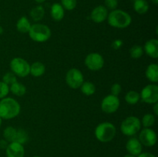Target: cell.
Masks as SVG:
<instances>
[{"mask_svg": "<svg viewBox=\"0 0 158 157\" xmlns=\"http://www.w3.org/2000/svg\"><path fill=\"white\" fill-rule=\"evenodd\" d=\"M20 105L10 97H5L0 101V117L4 119H11L19 114Z\"/></svg>", "mask_w": 158, "mask_h": 157, "instance_id": "6da1fadb", "label": "cell"}, {"mask_svg": "<svg viewBox=\"0 0 158 157\" xmlns=\"http://www.w3.org/2000/svg\"><path fill=\"white\" fill-rule=\"evenodd\" d=\"M108 23L110 26L117 29H125L131 25L132 22L131 16L121 9H114L108 13Z\"/></svg>", "mask_w": 158, "mask_h": 157, "instance_id": "7a4b0ae2", "label": "cell"}, {"mask_svg": "<svg viewBox=\"0 0 158 157\" xmlns=\"http://www.w3.org/2000/svg\"><path fill=\"white\" fill-rule=\"evenodd\" d=\"M95 136L101 143H108L113 140L117 133V129L113 123L104 122L96 127Z\"/></svg>", "mask_w": 158, "mask_h": 157, "instance_id": "3957f363", "label": "cell"}, {"mask_svg": "<svg viewBox=\"0 0 158 157\" xmlns=\"http://www.w3.org/2000/svg\"><path fill=\"white\" fill-rule=\"evenodd\" d=\"M29 37L36 42H44L51 36V30L47 26L40 23L31 25L29 31Z\"/></svg>", "mask_w": 158, "mask_h": 157, "instance_id": "277c9868", "label": "cell"}, {"mask_svg": "<svg viewBox=\"0 0 158 157\" xmlns=\"http://www.w3.org/2000/svg\"><path fill=\"white\" fill-rule=\"evenodd\" d=\"M141 129V122L136 116H129L125 119L120 125V130L123 135L132 136Z\"/></svg>", "mask_w": 158, "mask_h": 157, "instance_id": "5b68a950", "label": "cell"}, {"mask_svg": "<svg viewBox=\"0 0 158 157\" xmlns=\"http://www.w3.org/2000/svg\"><path fill=\"white\" fill-rule=\"evenodd\" d=\"M10 69L19 77H26L30 74V65L24 58L20 57L12 58L10 62Z\"/></svg>", "mask_w": 158, "mask_h": 157, "instance_id": "8992f818", "label": "cell"}, {"mask_svg": "<svg viewBox=\"0 0 158 157\" xmlns=\"http://www.w3.org/2000/svg\"><path fill=\"white\" fill-rule=\"evenodd\" d=\"M66 82L72 89H78L84 82L83 73L78 69H70L66 75Z\"/></svg>", "mask_w": 158, "mask_h": 157, "instance_id": "52a82bcc", "label": "cell"}, {"mask_svg": "<svg viewBox=\"0 0 158 157\" xmlns=\"http://www.w3.org/2000/svg\"><path fill=\"white\" fill-rule=\"evenodd\" d=\"M140 98L144 103L154 104L158 101V86L157 85H148L141 91Z\"/></svg>", "mask_w": 158, "mask_h": 157, "instance_id": "ba28073f", "label": "cell"}, {"mask_svg": "<svg viewBox=\"0 0 158 157\" xmlns=\"http://www.w3.org/2000/svg\"><path fill=\"white\" fill-rule=\"evenodd\" d=\"M119 107H120V99L118 96L108 95L102 100L101 109L105 113H114L117 112Z\"/></svg>", "mask_w": 158, "mask_h": 157, "instance_id": "9c48e42d", "label": "cell"}, {"mask_svg": "<svg viewBox=\"0 0 158 157\" xmlns=\"http://www.w3.org/2000/svg\"><path fill=\"white\" fill-rule=\"evenodd\" d=\"M85 65L89 70L98 71L103 67L104 59L100 54L92 52L87 55L85 58Z\"/></svg>", "mask_w": 158, "mask_h": 157, "instance_id": "30bf717a", "label": "cell"}, {"mask_svg": "<svg viewBox=\"0 0 158 157\" xmlns=\"http://www.w3.org/2000/svg\"><path fill=\"white\" fill-rule=\"evenodd\" d=\"M157 136L156 132L150 128H144L142 129L139 135V141L142 145L148 147H151L156 144Z\"/></svg>", "mask_w": 158, "mask_h": 157, "instance_id": "8fae6325", "label": "cell"}, {"mask_svg": "<svg viewBox=\"0 0 158 157\" xmlns=\"http://www.w3.org/2000/svg\"><path fill=\"white\" fill-rule=\"evenodd\" d=\"M6 150L7 157H24V147L23 145L16 142H12L9 143Z\"/></svg>", "mask_w": 158, "mask_h": 157, "instance_id": "7c38bea8", "label": "cell"}, {"mask_svg": "<svg viewBox=\"0 0 158 157\" xmlns=\"http://www.w3.org/2000/svg\"><path fill=\"white\" fill-rule=\"evenodd\" d=\"M108 9L103 6H98L93 9L90 18L94 22L101 23L107 18Z\"/></svg>", "mask_w": 158, "mask_h": 157, "instance_id": "4fadbf2b", "label": "cell"}, {"mask_svg": "<svg viewBox=\"0 0 158 157\" xmlns=\"http://www.w3.org/2000/svg\"><path fill=\"white\" fill-rule=\"evenodd\" d=\"M126 149L129 154L134 155H138L142 152V144L137 138H131L126 144Z\"/></svg>", "mask_w": 158, "mask_h": 157, "instance_id": "5bb4252c", "label": "cell"}, {"mask_svg": "<svg viewBox=\"0 0 158 157\" xmlns=\"http://www.w3.org/2000/svg\"><path fill=\"white\" fill-rule=\"evenodd\" d=\"M143 51L148 56L153 58L158 57V40L157 38H151L148 40L144 45Z\"/></svg>", "mask_w": 158, "mask_h": 157, "instance_id": "9a60e30c", "label": "cell"}, {"mask_svg": "<svg viewBox=\"0 0 158 157\" xmlns=\"http://www.w3.org/2000/svg\"><path fill=\"white\" fill-rule=\"evenodd\" d=\"M51 16L56 21H61L64 17V9L60 3H54L51 7Z\"/></svg>", "mask_w": 158, "mask_h": 157, "instance_id": "2e32d148", "label": "cell"}, {"mask_svg": "<svg viewBox=\"0 0 158 157\" xmlns=\"http://www.w3.org/2000/svg\"><path fill=\"white\" fill-rule=\"evenodd\" d=\"M146 76L152 83L158 82V66L156 63H152L148 66L146 69Z\"/></svg>", "mask_w": 158, "mask_h": 157, "instance_id": "e0dca14e", "label": "cell"}, {"mask_svg": "<svg viewBox=\"0 0 158 157\" xmlns=\"http://www.w3.org/2000/svg\"><path fill=\"white\" fill-rule=\"evenodd\" d=\"M46 67L40 62H35L30 66V74L34 77H40L44 74Z\"/></svg>", "mask_w": 158, "mask_h": 157, "instance_id": "ac0fdd59", "label": "cell"}, {"mask_svg": "<svg viewBox=\"0 0 158 157\" xmlns=\"http://www.w3.org/2000/svg\"><path fill=\"white\" fill-rule=\"evenodd\" d=\"M16 28L19 32H22V33H27L31 28L30 22L26 16L21 17L17 22Z\"/></svg>", "mask_w": 158, "mask_h": 157, "instance_id": "d6986e66", "label": "cell"}, {"mask_svg": "<svg viewBox=\"0 0 158 157\" xmlns=\"http://www.w3.org/2000/svg\"><path fill=\"white\" fill-rule=\"evenodd\" d=\"M9 90L15 95H17V96H23V95H24L26 94V88L23 83H19V82L16 81L15 83L10 85Z\"/></svg>", "mask_w": 158, "mask_h": 157, "instance_id": "ffe728a7", "label": "cell"}, {"mask_svg": "<svg viewBox=\"0 0 158 157\" xmlns=\"http://www.w3.org/2000/svg\"><path fill=\"white\" fill-rule=\"evenodd\" d=\"M134 9L137 13L144 14L149 9V5L146 0H135L134 3Z\"/></svg>", "mask_w": 158, "mask_h": 157, "instance_id": "44dd1931", "label": "cell"}, {"mask_svg": "<svg viewBox=\"0 0 158 157\" xmlns=\"http://www.w3.org/2000/svg\"><path fill=\"white\" fill-rule=\"evenodd\" d=\"M45 14L44 8L42 6H37L34 7L30 12V16L32 19L35 22L40 21L43 18Z\"/></svg>", "mask_w": 158, "mask_h": 157, "instance_id": "7402d4cb", "label": "cell"}, {"mask_svg": "<svg viewBox=\"0 0 158 157\" xmlns=\"http://www.w3.org/2000/svg\"><path fill=\"white\" fill-rule=\"evenodd\" d=\"M140 99V95L137 91L131 90L125 95V101L130 105H135L139 102Z\"/></svg>", "mask_w": 158, "mask_h": 157, "instance_id": "603a6c76", "label": "cell"}, {"mask_svg": "<svg viewBox=\"0 0 158 157\" xmlns=\"http://www.w3.org/2000/svg\"><path fill=\"white\" fill-rule=\"evenodd\" d=\"M17 129L12 126H8L3 131V136H4L5 139L9 143H12V142L15 141V135H16Z\"/></svg>", "mask_w": 158, "mask_h": 157, "instance_id": "cb8c5ba5", "label": "cell"}, {"mask_svg": "<svg viewBox=\"0 0 158 157\" xmlns=\"http://www.w3.org/2000/svg\"><path fill=\"white\" fill-rule=\"evenodd\" d=\"M81 88V92L86 95H91L96 92V86L91 82H83Z\"/></svg>", "mask_w": 158, "mask_h": 157, "instance_id": "d4e9b609", "label": "cell"}, {"mask_svg": "<svg viewBox=\"0 0 158 157\" xmlns=\"http://www.w3.org/2000/svg\"><path fill=\"white\" fill-rule=\"evenodd\" d=\"M29 139V135H28L27 132L24 129H18L16 132V135H15V141L16 143H20V144L23 145L26 143Z\"/></svg>", "mask_w": 158, "mask_h": 157, "instance_id": "484cf974", "label": "cell"}, {"mask_svg": "<svg viewBox=\"0 0 158 157\" xmlns=\"http://www.w3.org/2000/svg\"><path fill=\"white\" fill-rule=\"evenodd\" d=\"M140 122H141L143 127L150 128L154 126V123H155V117H154V115H152L151 113L145 114L143 115V119H142V121Z\"/></svg>", "mask_w": 158, "mask_h": 157, "instance_id": "4316f807", "label": "cell"}, {"mask_svg": "<svg viewBox=\"0 0 158 157\" xmlns=\"http://www.w3.org/2000/svg\"><path fill=\"white\" fill-rule=\"evenodd\" d=\"M130 54L133 58H140L143 54V47L139 46V45H135V46H132L131 50H130Z\"/></svg>", "mask_w": 158, "mask_h": 157, "instance_id": "83f0119b", "label": "cell"}, {"mask_svg": "<svg viewBox=\"0 0 158 157\" xmlns=\"http://www.w3.org/2000/svg\"><path fill=\"white\" fill-rule=\"evenodd\" d=\"M16 81V75H15L12 72H6V73L3 75L2 82L6 83V84H7L8 86L12 85V83H15Z\"/></svg>", "mask_w": 158, "mask_h": 157, "instance_id": "f1b7e54d", "label": "cell"}, {"mask_svg": "<svg viewBox=\"0 0 158 157\" xmlns=\"http://www.w3.org/2000/svg\"><path fill=\"white\" fill-rule=\"evenodd\" d=\"M77 5V0H61V6L66 10L71 11L76 8Z\"/></svg>", "mask_w": 158, "mask_h": 157, "instance_id": "f546056e", "label": "cell"}, {"mask_svg": "<svg viewBox=\"0 0 158 157\" xmlns=\"http://www.w3.org/2000/svg\"><path fill=\"white\" fill-rule=\"evenodd\" d=\"M9 92V86L3 82H0V99L6 97Z\"/></svg>", "mask_w": 158, "mask_h": 157, "instance_id": "4dcf8cb0", "label": "cell"}, {"mask_svg": "<svg viewBox=\"0 0 158 157\" xmlns=\"http://www.w3.org/2000/svg\"><path fill=\"white\" fill-rule=\"evenodd\" d=\"M105 7L110 10H114L117 9L118 6V0H105Z\"/></svg>", "mask_w": 158, "mask_h": 157, "instance_id": "1f68e13d", "label": "cell"}, {"mask_svg": "<svg viewBox=\"0 0 158 157\" xmlns=\"http://www.w3.org/2000/svg\"><path fill=\"white\" fill-rule=\"evenodd\" d=\"M122 88L119 83H114L111 87V95H114L115 96H118L119 94L121 92Z\"/></svg>", "mask_w": 158, "mask_h": 157, "instance_id": "d6a6232c", "label": "cell"}, {"mask_svg": "<svg viewBox=\"0 0 158 157\" xmlns=\"http://www.w3.org/2000/svg\"><path fill=\"white\" fill-rule=\"evenodd\" d=\"M112 46H113V48H114V49H120V48L123 46V41L120 39L115 40V41H114V42H113Z\"/></svg>", "mask_w": 158, "mask_h": 157, "instance_id": "836d02e7", "label": "cell"}, {"mask_svg": "<svg viewBox=\"0 0 158 157\" xmlns=\"http://www.w3.org/2000/svg\"><path fill=\"white\" fill-rule=\"evenodd\" d=\"M137 157H156L155 155H153L152 153H150V152H143V153H140L137 155Z\"/></svg>", "mask_w": 158, "mask_h": 157, "instance_id": "e575fe53", "label": "cell"}, {"mask_svg": "<svg viewBox=\"0 0 158 157\" xmlns=\"http://www.w3.org/2000/svg\"><path fill=\"white\" fill-rule=\"evenodd\" d=\"M8 142L6 141V139H2V140H0V148L2 149H6L8 146Z\"/></svg>", "mask_w": 158, "mask_h": 157, "instance_id": "d590c367", "label": "cell"}, {"mask_svg": "<svg viewBox=\"0 0 158 157\" xmlns=\"http://www.w3.org/2000/svg\"><path fill=\"white\" fill-rule=\"evenodd\" d=\"M154 114H155V115H158V104H157V103H154Z\"/></svg>", "mask_w": 158, "mask_h": 157, "instance_id": "8d00e7d4", "label": "cell"}, {"mask_svg": "<svg viewBox=\"0 0 158 157\" xmlns=\"http://www.w3.org/2000/svg\"><path fill=\"white\" fill-rule=\"evenodd\" d=\"M35 1L37 3H40V4H41V3L44 2L46 1V0H35Z\"/></svg>", "mask_w": 158, "mask_h": 157, "instance_id": "74e56055", "label": "cell"}, {"mask_svg": "<svg viewBox=\"0 0 158 157\" xmlns=\"http://www.w3.org/2000/svg\"><path fill=\"white\" fill-rule=\"evenodd\" d=\"M123 157H136V156H134V155H131V154H127V155H124Z\"/></svg>", "mask_w": 158, "mask_h": 157, "instance_id": "f35d334b", "label": "cell"}, {"mask_svg": "<svg viewBox=\"0 0 158 157\" xmlns=\"http://www.w3.org/2000/svg\"><path fill=\"white\" fill-rule=\"evenodd\" d=\"M151 1H152V2L154 3L155 5L158 4V0H151Z\"/></svg>", "mask_w": 158, "mask_h": 157, "instance_id": "ab89813d", "label": "cell"}, {"mask_svg": "<svg viewBox=\"0 0 158 157\" xmlns=\"http://www.w3.org/2000/svg\"><path fill=\"white\" fill-rule=\"evenodd\" d=\"M3 32V29L2 26H0V34H2Z\"/></svg>", "mask_w": 158, "mask_h": 157, "instance_id": "60d3db41", "label": "cell"}, {"mask_svg": "<svg viewBox=\"0 0 158 157\" xmlns=\"http://www.w3.org/2000/svg\"><path fill=\"white\" fill-rule=\"evenodd\" d=\"M2 119L0 117V126H1V125H2Z\"/></svg>", "mask_w": 158, "mask_h": 157, "instance_id": "b9f144b4", "label": "cell"}, {"mask_svg": "<svg viewBox=\"0 0 158 157\" xmlns=\"http://www.w3.org/2000/svg\"><path fill=\"white\" fill-rule=\"evenodd\" d=\"M33 157H40V156H38V155H35V156H33Z\"/></svg>", "mask_w": 158, "mask_h": 157, "instance_id": "7bdbcfd3", "label": "cell"}]
</instances>
